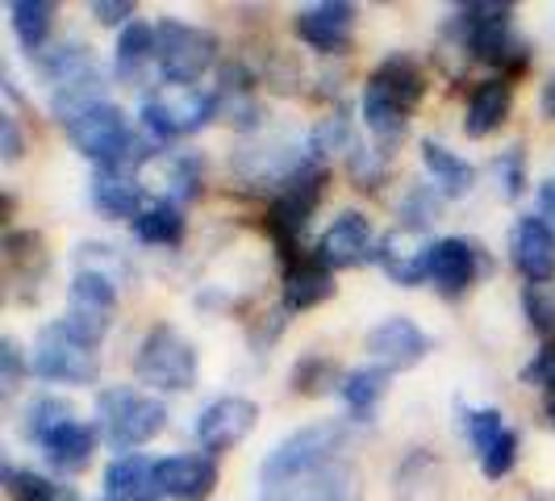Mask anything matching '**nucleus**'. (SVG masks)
Here are the masks:
<instances>
[{
  "instance_id": "nucleus-1",
  "label": "nucleus",
  "mask_w": 555,
  "mask_h": 501,
  "mask_svg": "<svg viewBox=\"0 0 555 501\" xmlns=\"http://www.w3.org/2000/svg\"><path fill=\"white\" fill-rule=\"evenodd\" d=\"M343 444H347L343 422H309L301 431H293L259 464V498L255 501H301V493L313 498L343 468L338 464Z\"/></svg>"
},
{
  "instance_id": "nucleus-2",
  "label": "nucleus",
  "mask_w": 555,
  "mask_h": 501,
  "mask_svg": "<svg viewBox=\"0 0 555 501\" xmlns=\"http://www.w3.org/2000/svg\"><path fill=\"white\" fill-rule=\"evenodd\" d=\"M426 97V76L414 59L389 55L363 84V121H367V134L376 139V146L389 151L392 142L405 134L410 117Z\"/></svg>"
},
{
  "instance_id": "nucleus-3",
  "label": "nucleus",
  "mask_w": 555,
  "mask_h": 501,
  "mask_svg": "<svg viewBox=\"0 0 555 501\" xmlns=\"http://www.w3.org/2000/svg\"><path fill=\"white\" fill-rule=\"evenodd\" d=\"M514 4H498V0H473L455 9V26L464 34V51L473 59L501 67V80H509L514 72H522L530 63L527 42L514 34Z\"/></svg>"
},
{
  "instance_id": "nucleus-4",
  "label": "nucleus",
  "mask_w": 555,
  "mask_h": 501,
  "mask_svg": "<svg viewBox=\"0 0 555 501\" xmlns=\"http://www.w3.org/2000/svg\"><path fill=\"white\" fill-rule=\"evenodd\" d=\"M167 426V406L159 397L130 385H117L96 397V435L113 447L134 455V447L151 444L159 431Z\"/></svg>"
},
{
  "instance_id": "nucleus-5",
  "label": "nucleus",
  "mask_w": 555,
  "mask_h": 501,
  "mask_svg": "<svg viewBox=\"0 0 555 501\" xmlns=\"http://www.w3.org/2000/svg\"><path fill=\"white\" fill-rule=\"evenodd\" d=\"M322 193H326V167L309 164L288 184H280L276 201L268 205V234H272V243L280 247L284 268L297 264V259H306L301 255V234H306V226L313 218Z\"/></svg>"
},
{
  "instance_id": "nucleus-6",
  "label": "nucleus",
  "mask_w": 555,
  "mask_h": 501,
  "mask_svg": "<svg viewBox=\"0 0 555 501\" xmlns=\"http://www.w3.org/2000/svg\"><path fill=\"white\" fill-rule=\"evenodd\" d=\"M214 117H218V92H205L196 84H164L159 92H151L142 101V126L159 146L196 134Z\"/></svg>"
},
{
  "instance_id": "nucleus-7",
  "label": "nucleus",
  "mask_w": 555,
  "mask_h": 501,
  "mask_svg": "<svg viewBox=\"0 0 555 501\" xmlns=\"http://www.w3.org/2000/svg\"><path fill=\"white\" fill-rule=\"evenodd\" d=\"M218 63V38L209 29L164 17L155 26V67L167 84H196Z\"/></svg>"
},
{
  "instance_id": "nucleus-8",
  "label": "nucleus",
  "mask_w": 555,
  "mask_h": 501,
  "mask_svg": "<svg viewBox=\"0 0 555 501\" xmlns=\"http://www.w3.org/2000/svg\"><path fill=\"white\" fill-rule=\"evenodd\" d=\"M134 376L151 389L184 393L196 385V351L193 343L171 326H151L134 356Z\"/></svg>"
},
{
  "instance_id": "nucleus-9",
  "label": "nucleus",
  "mask_w": 555,
  "mask_h": 501,
  "mask_svg": "<svg viewBox=\"0 0 555 501\" xmlns=\"http://www.w3.org/2000/svg\"><path fill=\"white\" fill-rule=\"evenodd\" d=\"M29 372L42 381H55V385H92L101 372V360H96L92 343L76 338L63 322H51L34 343Z\"/></svg>"
},
{
  "instance_id": "nucleus-10",
  "label": "nucleus",
  "mask_w": 555,
  "mask_h": 501,
  "mask_svg": "<svg viewBox=\"0 0 555 501\" xmlns=\"http://www.w3.org/2000/svg\"><path fill=\"white\" fill-rule=\"evenodd\" d=\"M255 422H259V406L250 401V397H238V393H230V397H218V401H209L193 422V439L201 444L205 455H222L230 447H238L247 439L250 431H255Z\"/></svg>"
},
{
  "instance_id": "nucleus-11",
  "label": "nucleus",
  "mask_w": 555,
  "mask_h": 501,
  "mask_svg": "<svg viewBox=\"0 0 555 501\" xmlns=\"http://www.w3.org/2000/svg\"><path fill=\"white\" fill-rule=\"evenodd\" d=\"M376 234H372V222L356 214V209H347V214H338L326 230H322V239H318V247H313V259L322 264V268H331V272H343V268H360L367 259H376Z\"/></svg>"
},
{
  "instance_id": "nucleus-12",
  "label": "nucleus",
  "mask_w": 555,
  "mask_h": 501,
  "mask_svg": "<svg viewBox=\"0 0 555 501\" xmlns=\"http://www.w3.org/2000/svg\"><path fill=\"white\" fill-rule=\"evenodd\" d=\"M464 435L480 455V473L489 480L514 473L518 464V435L509 431V422L501 410H464Z\"/></svg>"
},
{
  "instance_id": "nucleus-13",
  "label": "nucleus",
  "mask_w": 555,
  "mask_h": 501,
  "mask_svg": "<svg viewBox=\"0 0 555 501\" xmlns=\"http://www.w3.org/2000/svg\"><path fill=\"white\" fill-rule=\"evenodd\" d=\"M293 29H297V38L306 42L309 51H318V55H343L351 47V34H356V4H347V0L306 4V9H297Z\"/></svg>"
},
{
  "instance_id": "nucleus-14",
  "label": "nucleus",
  "mask_w": 555,
  "mask_h": 501,
  "mask_svg": "<svg viewBox=\"0 0 555 501\" xmlns=\"http://www.w3.org/2000/svg\"><path fill=\"white\" fill-rule=\"evenodd\" d=\"M430 251H435V239L426 230H414V226H397L380 239V251H376V264L385 268V277L397 280L401 288H414L422 280H430Z\"/></svg>"
},
{
  "instance_id": "nucleus-15",
  "label": "nucleus",
  "mask_w": 555,
  "mask_h": 501,
  "mask_svg": "<svg viewBox=\"0 0 555 501\" xmlns=\"http://www.w3.org/2000/svg\"><path fill=\"white\" fill-rule=\"evenodd\" d=\"M367 356L385 372H405L430 356V334L417 326L414 318H385L376 331L367 334Z\"/></svg>"
},
{
  "instance_id": "nucleus-16",
  "label": "nucleus",
  "mask_w": 555,
  "mask_h": 501,
  "mask_svg": "<svg viewBox=\"0 0 555 501\" xmlns=\"http://www.w3.org/2000/svg\"><path fill=\"white\" fill-rule=\"evenodd\" d=\"M139 184L151 189L155 201L180 205V201H193V196L201 193V164H196L189 151H167V146H159V151L139 167Z\"/></svg>"
},
{
  "instance_id": "nucleus-17",
  "label": "nucleus",
  "mask_w": 555,
  "mask_h": 501,
  "mask_svg": "<svg viewBox=\"0 0 555 501\" xmlns=\"http://www.w3.org/2000/svg\"><path fill=\"white\" fill-rule=\"evenodd\" d=\"M509 264L527 284H552L555 280V230L543 218H518L509 234Z\"/></svg>"
},
{
  "instance_id": "nucleus-18",
  "label": "nucleus",
  "mask_w": 555,
  "mask_h": 501,
  "mask_svg": "<svg viewBox=\"0 0 555 501\" xmlns=\"http://www.w3.org/2000/svg\"><path fill=\"white\" fill-rule=\"evenodd\" d=\"M485 251L468 243V239H439L430 251V284L443 297H464L473 288L480 272H485Z\"/></svg>"
},
{
  "instance_id": "nucleus-19",
  "label": "nucleus",
  "mask_w": 555,
  "mask_h": 501,
  "mask_svg": "<svg viewBox=\"0 0 555 501\" xmlns=\"http://www.w3.org/2000/svg\"><path fill=\"white\" fill-rule=\"evenodd\" d=\"M159 489L171 501H209L218 489V464L205 451H184L159 460Z\"/></svg>"
},
{
  "instance_id": "nucleus-20",
  "label": "nucleus",
  "mask_w": 555,
  "mask_h": 501,
  "mask_svg": "<svg viewBox=\"0 0 555 501\" xmlns=\"http://www.w3.org/2000/svg\"><path fill=\"white\" fill-rule=\"evenodd\" d=\"M159 464L151 455H121L113 460L109 473H105V501H159Z\"/></svg>"
},
{
  "instance_id": "nucleus-21",
  "label": "nucleus",
  "mask_w": 555,
  "mask_h": 501,
  "mask_svg": "<svg viewBox=\"0 0 555 501\" xmlns=\"http://www.w3.org/2000/svg\"><path fill=\"white\" fill-rule=\"evenodd\" d=\"M92 205L105 214V218H139L142 209V184L134 171H121V167H96L92 176Z\"/></svg>"
},
{
  "instance_id": "nucleus-22",
  "label": "nucleus",
  "mask_w": 555,
  "mask_h": 501,
  "mask_svg": "<svg viewBox=\"0 0 555 501\" xmlns=\"http://www.w3.org/2000/svg\"><path fill=\"white\" fill-rule=\"evenodd\" d=\"M331 297H334V272L322 268L313 255H306V259H297V264L284 268V309H288V313L322 306V301H331Z\"/></svg>"
},
{
  "instance_id": "nucleus-23",
  "label": "nucleus",
  "mask_w": 555,
  "mask_h": 501,
  "mask_svg": "<svg viewBox=\"0 0 555 501\" xmlns=\"http://www.w3.org/2000/svg\"><path fill=\"white\" fill-rule=\"evenodd\" d=\"M514 105V84L509 80H485L468 97V117H464V134L468 139H489L501 121L509 117Z\"/></svg>"
},
{
  "instance_id": "nucleus-24",
  "label": "nucleus",
  "mask_w": 555,
  "mask_h": 501,
  "mask_svg": "<svg viewBox=\"0 0 555 501\" xmlns=\"http://www.w3.org/2000/svg\"><path fill=\"white\" fill-rule=\"evenodd\" d=\"M38 447L51 460V468H59V473H80L83 464L92 460V451H96V426H83L80 418H76L67 426H59L55 435H47Z\"/></svg>"
},
{
  "instance_id": "nucleus-25",
  "label": "nucleus",
  "mask_w": 555,
  "mask_h": 501,
  "mask_svg": "<svg viewBox=\"0 0 555 501\" xmlns=\"http://www.w3.org/2000/svg\"><path fill=\"white\" fill-rule=\"evenodd\" d=\"M422 164H426L435 189L443 196H464L476 184V167L468 164V159H460L443 142H435V139L422 142Z\"/></svg>"
},
{
  "instance_id": "nucleus-26",
  "label": "nucleus",
  "mask_w": 555,
  "mask_h": 501,
  "mask_svg": "<svg viewBox=\"0 0 555 501\" xmlns=\"http://www.w3.org/2000/svg\"><path fill=\"white\" fill-rule=\"evenodd\" d=\"M146 63H155V26H146V22H130V26L117 34L113 72H117V80L134 84V80H142Z\"/></svg>"
},
{
  "instance_id": "nucleus-27",
  "label": "nucleus",
  "mask_w": 555,
  "mask_h": 501,
  "mask_svg": "<svg viewBox=\"0 0 555 501\" xmlns=\"http://www.w3.org/2000/svg\"><path fill=\"white\" fill-rule=\"evenodd\" d=\"M4 264H9V277L22 280V284H38L47 277V243L42 234L34 230H9L4 234Z\"/></svg>"
},
{
  "instance_id": "nucleus-28",
  "label": "nucleus",
  "mask_w": 555,
  "mask_h": 501,
  "mask_svg": "<svg viewBox=\"0 0 555 501\" xmlns=\"http://www.w3.org/2000/svg\"><path fill=\"white\" fill-rule=\"evenodd\" d=\"M9 22H13V34H17V42L26 47L29 55H42L51 26H55V4L51 0H13L9 4Z\"/></svg>"
},
{
  "instance_id": "nucleus-29",
  "label": "nucleus",
  "mask_w": 555,
  "mask_h": 501,
  "mask_svg": "<svg viewBox=\"0 0 555 501\" xmlns=\"http://www.w3.org/2000/svg\"><path fill=\"white\" fill-rule=\"evenodd\" d=\"M389 376L385 368H356V372H347L343 376V385H338V397L347 401V410L356 418H372L376 414V406H380V397L389 393Z\"/></svg>"
},
{
  "instance_id": "nucleus-30",
  "label": "nucleus",
  "mask_w": 555,
  "mask_h": 501,
  "mask_svg": "<svg viewBox=\"0 0 555 501\" xmlns=\"http://www.w3.org/2000/svg\"><path fill=\"white\" fill-rule=\"evenodd\" d=\"M130 226H134V239L146 243V247H180V239H184V214H180V205H164V201L146 205Z\"/></svg>"
},
{
  "instance_id": "nucleus-31",
  "label": "nucleus",
  "mask_w": 555,
  "mask_h": 501,
  "mask_svg": "<svg viewBox=\"0 0 555 501\" xmlns=\"http://www.w3.org/2000/svg\"><path fill=\"white\" fill-rule=\"evenodd\" d=\"M38 67H42V76L51 80V88H67V84H76L96 72V63H92L83 42H59L51 51H42V55H38Z\"/></svg>"
},
{
  "instance_id": "nucleus-32",
  "label": "nucleus",
  "mask_w": 555,
  "mask_h": 501,
  "mask_svg": "<svg viewBox=\"0 0 555 501\" xmlns=\"http://www.w3.org/2000/svg\"><path fill=\"white\" fill-rule=\"evenodd\" d=\"M67 309L113 318V309H117V284L109 277H96V272H76V280H72V306Z\"/></svg>"
},
{
  "instance_id": "nucleus-33",
  "label": "nucleus",
  "mask_w": 555,
  "mask_h": 501,
  "mask_svg": "<svg viewBox=\"0 0 555 501\" xmlns=\"http://www.w3.org/2000/svg\"><path fill=\"white\" fill-rule=\"evenodd\" d=\"M67 422H76V410L67 401H59V397H42L26 410V435L34 444H42L47 435H55L59 426H67Z\"/></svg>"
},
{
  "instance_id": "nucleus-34",
  "label": "nucleus",
  "mask_w": 555,
  "mask_h": 501,
  "mask_svg": "<svg viewBox=\"0 0 555 501\" xmlns=\"http://www.w3.org/2000/svg\"><path fill=\"white\" fill-rule=\"evenodd\" d=\"M334 385H343L338 368L326 356H306V360L293 368V393H306V397H322Z\"/></svg>"
},
{
  "instance_id": "nucleus-35",
  "label": "nucleus",
  "mask_w": 555,
  "mask_h": 501,
  "mask_svg": "<svg viewBox=\"0 0 555 501\" xmlns=\"http://www.w3.org/2000/svg\"><path fill=\"white\" fill-rule=\"evenodd\" d=\"M522 313L539 338H555V288L552 284H527L522 288Z\"/></svg>"
},
{
  "instance_id": "nucleus-36",
  "label": "nucleus",
  "mask_w": 555,
  "mask_h": 501,
  "mask_svg": "<svg viewBox=\"0 0 555 501\" xmlns=\"http://www.w3.org/2000/svg\"><path fill=\"white\" fill-rule=\"evenodd\" d=\"M4 485H9V498L13 501H59L63 498V485L47 480L42 473H29V468H4Z\"/></svg>"
},
{
  "instance_id": "nucleus-37",
  "label": "nucleus",
  "mask_w": 555,
  "mask_h": 501,
  "mask_svg": "<svg viewBox=\"0 0 555 501\" xmlns=\"http://www.w3.org/2000/svg\"><path fill=\"white\" fill-rule=\"evenodd\" d=\"M347 146H351V126H347L343 113H334V117H322L313 126V134H309V159H326V155L347 151Z\"/></svg>"
},
{
  "instance_id": "nucleus-38",
  "label": "nucleus",
  "mask_w": 555,
  "mask_h": 501,
  "mask_svg": "<svg viewBox=\"0 0 555 501\" xmlns=\"http://www.w3.org/2000/svg\"><path fill=\"white\" fill-rule=\"evenodd\" d=\"M351 180L356 189H380L385 171H389V151L385 146H351Z\"/></svg>"
},
{
  "instance_id": "nucleus-39",
  "label": "nucleus",
  "mask_w": 555,
  "mask_h": 501,
  "mask_svg": "<svg viewBox=\"0 0 555 501\" xmlns=\"http://www.w3.org/2000/svg\"><path fill=\"white\" fill-rule=\"evenodd\" d=\"M439 218V193L426 189V184H414L405 201H401V226H414V230H426V226Z\"/></svg>"
},
{
  "instance_id": "nucleus-40",
  "label": "nucleus",
  "mask_w": 555,
  "mask_h": 501,
  "mask_svg": "<svg viewBox=\"0 0 555 501\" xmlns=\"http://www.w3.org/2000/svg\"><path fill=\"white\" fill-rule=\"evenodd\" d=\"M498 184H501V193L509 196V201H518V196H522V189H527V151H522L518 142H514L509 151H501Z\"/></svg>"
},
{
  "instance_id": "nucleus-41",
  "label": "nucleus",
  "mask_w": 555,
  "mask_h": 501,
  "mask_svg": "<svg viewBox=\"0 0 555 501\" xmlns=\"http://www.w3.org/2000/svg\"><path fill=\"white\" fill-rule=\"evenodd\" d=\"M309 501H360V485H356V473L351 468H338V473L313 493Z\"/></svg>"
},
{
  "instance_id": "nucleus-42",
  "label": "nucleus",
  "mask_w": 555,
  "mask_h": 501,
  "mask_svg": "<svg viewBox=\"0 0 555 501\" xmlns=\"http://www.w3.org/2000/svg\"><path fill=\"white\" fill-rule=\"evenodd\" d=\"M522 381L527 385H539V389L555 393V347H543L534 360L522 368Z\"/></svg>"
},
{
  "instance_id": "nucleus-43",
  "label": "nucleus",
  "mask_w": 555,
  "mask_h": 501,
  "mask_svg": "<svg viewBox=\"0 0 555 501\" xmlns=\"http://www.w3.org/2000/svg\"><path fill=\"white\" fill-rule=\"evenodd\" d=\"M22 372H26V360H22V347H17L13 338H4V343H0V385H4V393L17 389Z\"/></svg>"
},
{
  "instance_id": "nucleus-44",
  "label": "nucleus",
  "mask_w": 555,
  "mask_h": 501,
  "mask_svg": "<svg viewBox=\"0 0 555 501\" xmlns=\"http://www.w3.org/2000/svg\"><path fill=\"white\" fill-rule=\"evenodd\" d=\"M134 13H139V9H134L130 0H96V4H92V17H96L101 26H121V29H126L130 22H139Z\"/></svg>"
},
{
  "instance_id": "nucleus-45",
  "label": "nucleus",
  "mask_w": 555,
  "mask_h": 501,
  "mask_svg": "<svg viewBox=\"0 0 555 501\" xmlns=\"http://www.w3.org/2000/svg\"><path fill=\"white\" fill-rule=\"evenodd\" d=\"M0 155H4V164L22 159V130H17L13 113H0Z\"/></svg>"
},
{
  "instance_id": "nucleus-46",
  "label": "nucleus",
  "mask_w": 555,
  "mask_h": 501,
  "mask_svg": "<svg viewBox=\"0 0 555 501\" xmlns=\"http://www.w3.org/2000/svg\"><path fill=\"white\" fill-rule=\"evenodd\" d=\"M539 218H543V222L555 230V176L539 184Z\"/></svg>"
},
{
  "instance_id": "nucleus-47",
  "label": "nucleus",
  "mask_w": 555,
  "mask_h": 501,
  "mask_svg": "<svg viewBox=\"0 0 555 501\" xmlns=\"http://www.w3.org/2000/svg\"><path fill=\"white\" fill-rule=\"evenodd\" d=\"M543 113H547V117L555 121V76L543 84Z\"/></svg>"
}]
</instances>
